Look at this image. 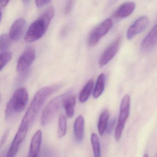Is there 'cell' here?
I'll list each match as a JSON object with an SVG mask.
<instances>
[{"label":"cell","mask_w":157,"mask_h":157,"mask_svg":"<svg viewBox=\"0 0 157 157\" xmlns=\"http://www.w3.org/2000/svg\"><path fill=\"white\" fill-rule=\"evenodd\" d=\"M143 157H149L148 154L147 153H145L144 156H143Z\"/></svg>","instance_id":"cell-29"},{"label":"cell","mask_w":157,"mask_h":157,"mask_svg":"<svg viewBox=\"0 0 157 157\" xmlns=\"http://www.w3.org/2000/svg\"><path fill=\"white\" fill-rule=\"evenodd\" d=\"M105 75L104 73L100 74L98 77L93 92V96L95 99H97L100 97L103 92L105 84Z\"/></svg>","instance_id":"cell-19"},{"label":"cell","mask_w":157,"mask_h":157,"mask_svg":"<svg viewBox=\"0 0 157 157\" xmlns=\"http://www.w3.org/2000/svg\"><path fill=\"white\" fill-rule=\"evenodd\" d=\"M28 101V94L26 89L21 88L15 91L6 105L5 119H11L15 114L25 109Z\"/></svg>","instance_id":"cell-3"},{"label":"cell","mask_w":157,"mask_h":157,"mask_svg":"<svg viewBox=\"0 0 157 157\" xmlns=\"http://www.w3.org/2000/svg\"><path fill=\"white\" fill-rule=\"evenodd\" d=\"M9 133H10V129H7L3 134V136L2 137L1 140V147L6 142L7 137L9 136Z\"/></svg>","instance_id":"cell-27"},{"label":"cell","mask_w":157,"mask_h":157,"mask_svg":"<svg viewBox=\"0 0 157 157\" xmlns=\"http://www.w3.org/2000/svg\"><path fill=\"white\" fill-rule=\"evenodd\" d=\"M74 2L73 1H68L67 2L64 9V12L65 14H68L70 13L73 8Z\"/></svg>","instance_id":"cell-25"},{"label":"cell","mask_w":157,"mask_h":157,"mask_svg":"<svg viewBox=\"0 0 157 157\" xmlns=\"http://www.w3.org/2000/svg\"><path fill=\"white\" fill-rule=\"evenodd\" d=\"M42 137L43 134L41 130L36 131L33 136L27 157H38L42 144Z\"/></svg>","instance_id":"cell-13"},{"label":"cell","mask_w":157,"mask_h":157,"mask_svg":"<svg viewBox=\"0 0 157 157\" xmlns=\"http://www.w3.org/2000/svg\"><path fill=\"white\" fill-rule=\"evenodd\" d=\"M25 24L26 22L22 18L17 19L13 23L9 32V35L11 40L16 41L21 38L24 31Z\"/></svg>","instance_id":"cell-12"},{"label":"cell","mask_w":157,"mask_h":157,"mask_svg":"<svg viewBox=\"0 0 157 157\" xmlns=\"http://www.w3.org/2000/svg\"><path fill=\"white\" fill-rule=\"evenodd\" d=\"M94 82L93 80L90 79L87 82L80 93L79 100L82 103L88 101L91 93L93 88Z\"/></svg>","instance_id":"cell-18"},{"label":"cell","mask_w":157,"mask_h":157,"mask_svg":"<svg viewBox=\"0 0 157 157\" xmlns=\"http://www.w3.org/2000/svg\"><path fill=\"white\" fill-rule=\"evenodd\" d=\"M28 129V128L20 125L19 129L7 152L6 157H15L16 156L21 144L26 137Z\"/></svg>","instance_id":"cell-8"},{"label":"cell","mask_w":157,"mask_h":157,"mask_svg":"<svg viewBox=\"0 0 157 157\" xmlns=\"http://www.w3.org/2000/svg\"><path fill=\"white\" fill-rule=\"evenodd\" d=\"M113 21L107 19L100 24L90 33L88 39V45L93 47L98 44L102 37L105 35L113 27Z\"/></svg>","instance_id":"cell-6"},{"label":"cell","mask_w":157,"mask_h":157,"mask_svg":"<svg viewBox=\"0 0 157 157\" xmlns=\"http://www.w3.org/2000/svg\"><path fill=\"white\" fill-rule=\"evenodd\" d=\"M51 2L49 0H44V1H36L35 4L36 7L38 8H42L44 6L47 5Z\"/></svg>","instance_id":"cell-26"},{"label":"cell","mask_w":157,"mask_h":157,"mask_svg":"<svg viewBox=\"0 0 157 157\" xmlns=\"http://www.w3.org/2000/svg\"><path fill=\"white\" fill-rule=\"evenodd\" d=\"M157 43V25H154L145 36L140 44V49L143 52H148Z\"/></svg>","instance_id":"cell-11"},{"label":"cell","mask_w":157,"mask_h":157,"mask_svg":"<svg viewBox=\"0 0 157 157\" xmlns=\"http://www.w3.org/2000/svg\"><path fill=\"white\" fill-rule=\"evenodd\" d=\"M76 103V96L71 94H69L64 101L63 107L68 118H71L74 116Z\"/></svg>","instance_id":"cell-16"},{"label":"cell","mask_w":157,"mask_h":157,"mask_svg":"<svg viewBox=\"0 0 157 157\" xmlns=\"http://www.w3.org/2000/svg\"><path fill=\"white\" fill-rule=\"evenodd\" d=\"M57 89V87L56 86H46L40 89L34 96L22 119L21 125L29 128L34 122L37 114L48 97Z\"/></svg>","instance_id":"cell-1"},{"label":"cell","mask_w":157,"mask_h":157,"mask_svg":"<svg viewBox=\"0 0 157 157\" xmlns=\"http://www.w3.org/2000/svg\"><path fill=\"white\" fill-rule=\"evenodd\" d=\"M12 58V53L10 51H5L0 53V70L2 71Z\"/></svg>","instance_id":"cell-22"},{"label":"cell","mask_w":157,"mask_h":157,"mask_svg":"<svg viewBox=\"0 0 157 157\" xmlns=\"http://www.w3.org/2000/svg\"><path fill=\"white\" fill-rule=\"evenodd\" d=\"M11 40L9 35L7 34H2L0 37V52L8 51L11 44Z\"/></svg>","instance_id":"cell-23"},{"label":"cell","mask_w":157,"mask_h":157,"mask_svg":"<svg viewBox=\"0 0 157 157\" xmlns=\"http://www.w3.org/2000/svg\"><path fill=\"white\" fill-rule=\"evenodd\" d=\"M69 94L66 93L58 95L47 105L41 115L40 122L42 126L47 125L53 120L59 109L63 106L64 101Z\"/></svg>","instance_id":"cell-4"},{"label":"cell","mask_w":157,"mask_h":157,"mask_svg":"<svg viewBox=\"0 0 157 157\" xmlns=\"http://www.w3.org/2000/svg\"><path fill=\"white\" fill-rule=\"evenodd\" d=\"M10 1H8V0H3V1H1L0 2V6L2 9V8H5L6 6L8 5L9 4Z\"/></svg>","instance_id":"cell-28"},{"label":"cell","mask_w":157,"mask_h":157,"mask_svg":"<svg viewBox=\"0 0 157 157\" xmlns=\"http://www.w3.org/2000/svg\"><path fill=\"white\" fill-rule=\"evenodd\" d=\"M148 18L142 16L137 19L134 23L130 25L127 33V37L128 40L132 39L135 36L144 31L148 24Z\"/></svg>","instance_id":"cell-10"},{"label":"cell","mask_w":157,"mask_h":157,"mask_svg":"<svg viewBox=\"0 0 157 157\" xmlns=\"http://www.w3.org/2000/svg\"><path fill=\"white\" fill-rule=\"evenodd\" d=\"M36 58L35 48L30 47L21 55L17 64V71L20 73L25 72L32 66Z\"/></svg>","instance_id":"cell-7"},{"label":"cell","mask_w":157,"mask_h":157,"mask_svg":"<svg viewBox=\"0 0 157 157\" xmlns=\"http://www.w3.org/2000/svg\"><path fill=\"white\" fill-rule=\"evenodd\" d=\"M115 123V118H112L110 121H108V124L106 127V130H105L106 134H110L112 133V131L114 127Z\"/></svg>","instance_id":"cell-24"},{"label":"cell","mask_w":157,"mask_h":157,"mask_svg":"<svg viewBox=\"0 0 157 157\" xmlns=\"http://www.w3.org/2000/svg\"><path fill=\"white\" fill-rule=\"evenodd\" d=\"M130 98L126 94L122 98L120 107L119 117L115 130L114 136L117 141H119L122 136L125 124L130 113Z\"/></svg>","instance_id":"cell-5"},{"label":"cell","mask_w":157,"mask_h":157,"mask_svg":"<svg viewBox=\"0 0 157 157\" xmlns=\"http://www.w3.org/2000/svg\"><path fill=\"white\" fill-rule=\"evenodd\" d=\"M91 143L92 147L94 157H101V149L100 140L98 136L95 133H92L91 136Z\"/></svg>","instance_id":"cell-21"},{"label":"cell","mask_w":157,"mask_h":157,"mask_svg":"<svg viewBox=\"0 0 157 157\" xmlns=\"http://www.w3.org/2000/svg\"><path fill=\"white\" fill-rule=\"evenodd\" d=\"M109 113L107 110H105L101 113L98 123V130L101 136H103L106 130V127L109 121Z\"/></svg>","instance_id":"cell-17"},{"label":"cell","mask_w":157,"mask_h":157,"mask_svg":"<svg viewBox=\"0 0 157 157\" xmlns=\"http://www.w3.org/2000/svg\"><path fill=\"white\" fill-rule=\"evenodd\" d=\"M84 117L82 115H80L75 120L74 124V136L77 142L82 141L84 135Z\"/></svg>","instance_id":"cell-15"},{"label":"cell","mask_w":157,"mask_h":157,"mask_svg":"<svg viewBox=\"0 0 157 157\" xmlns=\"http://www.w3.org/2000/svg\"><path fill=\"white\" fill-rule=\"evenodd\" d=\"M136 8V4L133 2H128L122 4L116 11L115 15L117 18H126L132 14Z\"/></svg>","instance_id":"cell-14"},{"label":"cell","mask_w":157,"mask_h":157,"mask_svg":"<svg viewBox=\"0 0 157 157\" xmlns=\"http://www.w3.org/2000/svg\"></svg>","instance_id":"cell-30"},{"label":"cell","mask_w":157,"mask_h":157,"mask_svg":"<svg viewBox=\"0 0 157 157\" xmlns=\"http://www.w3.org/2000/svg\"><path fill=\"white\" fill-rule=\"evenodd\" d=\"M67 130V120L66 117L61 114L59 115L58 123V136L61 138L66 135Z\"/></svg>","instance_id":"cell-20"},{"label":"cell","mask_w":157,"mask_h":157,"mask_svg":"<svg viewBox=\"0 0 157 157\" xmlns=\"http://www.w3.org/2000/svg\"><path fill=\"white\" fill-rule=\"evenodd\" d=\"M54 14L55 10L53 7L47 9L28 28L25 36V42L33 43L40 39L46 32Z\"/></svg>","instance_id":"cell-2"},{"label":"cell","mask_w":157,"mask_h":157,"mask_svg":"<svg viewBox=\"0 0 157 157\" xmlns=\"http://www.w3.org/2000/svg\"><path fill=\"white\" fill-rule=\"evenodd\" d=\"M120 42L121 39L117 38L106 48L99 59L100 66H105L114 57L119 50Z\"/></svg>","instance_id":"cell-9"}]
</instances>
